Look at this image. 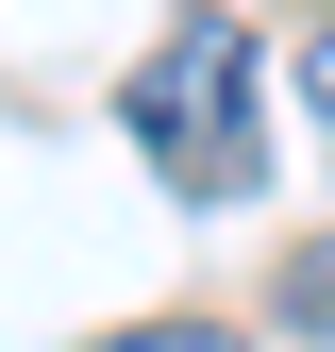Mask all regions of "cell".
I'll list each match as a JSON object with an SVG mask.
<instances>
[{"instance_id": "cell-3", "label": "cell", "mask_w": 335, "mask_h": 352, "mask_svg": "<svg viewBox=\"0 0 335 352\" xmlns=\"http://www.w3.org/2000/svg\"><path fill=\"white\" fill-rule=\"evenodd\" d=\"M101 352H235V319H135V336H101Z\"/></svg>"}, {"instance_id": "cell-1", "label": "cell", "mask_w": 335, "mask_h": 352, "mask_svg": "<svg viewBox=\"0 0 335 352\" xmlns=\"http://www.w3.org/2000/svg\"><path fill=\"white\" fill-rule=\"evenodd\" d=\"M251 34L235 17H168V51L117 84V118H135V151L168 168L185 201H251V168H268V135H251Z\"/></svg>"}, {"instance_id": "cell-4", "label": "cell", "mask_w": 335, "mask_h": 352, "mask_svg": "<svg viewBox=\"0 0 335 352\" xmlns=\"http://www.w3.org/2000/svg\"><path fill=\"white\" fill-rule=\"evenodd\" d=\"M302 101H319V118H335V17H319V34H302Z\"/></svg>"}, {"instance_id": "cell-2", "label": "cell", "mask_w": 335, "mask_h": 352, "mask_svg": "<svg viewBox=\"0 0 335 352\" xmlns=\"http://www.w3.org/2000/svg\"><path fill=\"white\" fill-rule=\"evenodd\" d=\"M268 302H285L302 336H335V235H302V252H285V269H268Z\"/></svg>"}]
</instances>
